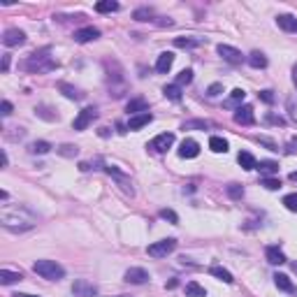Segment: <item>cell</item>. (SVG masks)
<instances>
[{
    "mask_svg": "<svg viewBox=\"0 0 297 297\" xmlns=\"http://www.w3.org/2000/svg\"><path fill=\"white\" fill-rule=\"evenodd\" d=\"M0 223L9 232H28L37 225V216L26 207L19 204H2L0 209Z\"/></svg>",
    "mask_w": 297,
    "mask_h": 297,
    "instance_id": "cell-1",
    "label": "cell"
},
{
    "mask_svg": "<svg viewBox=\"0 0 297 297\" xmlns=\"http://www.w3.org/2000/svg\"><path fill=\"white\" fill-rule=\"evenodd\" d=\"M49 53H51V49H49V47H47V49H42V51L30 53V56H28V61L24 63V70L37 72V74H47V72L56 70V68H58V63L53 61Z\"/></svg>",
    "mask_w": 297,
    "mask_h": 297,
    "instance_id": "cell-2",
    "label": "cell"
},
{
    "mask_svg": "<svg viewBox=\"0 0 297 297\" xmlns=\"http://www.w3.org/2000/svg\"><path fill=\"white\" fill-rule=\"evenodd\" d=\"M33 272L40 274V276L47 281H61L63 276H65V270H63L56 260H37L35 265H33Z\"/></svg>",
    "mask_w": 297,
    "mask_h": 297,
    "instance_id": "cell-3",
    "label": "cell"
},
{
    "mask_svg": "<svg viewBox=\"0 0 297 297\" xmlns=\"http://www.w3.org/2000/svg\"><path fill=\"white\" fill-rule=\"evenodd\" d=\"M176 248V239L167 237V239H160V242H153V244L147 248V253L151 258H167L170 253H174Z\"/></svg>",
    "mask_w": 297,
    "mask_h": 297,
    "instance_id": "cell-4",
    "label": "cell"
},
{
    "mask_svg": "<svg viewBox=\"0 0 297 297\" xmlns=\"http://www.w3.org/2000/svg\"><path fill=\"white\" fill-rule=\"evenodd\" d=\"M172 144H174V132H163V135H158V137H153V140L148 142L147 148L156 151V153H165Z\"/></svg>",
    "mask_w": 297,
    "mask_h": 297,
    "instance_id": "cell-5",
    "label": "cell"
},
{
    "mask_svg": "<svg viewBox=\"0 0 297 297\" xmlns=\"http://www.w3.org/2000/svg\"><path fill=\"white\" fill-rule=\"evenodd\" d=\"M98 116V112H96V107H84L81 112H79V116L74 119V123H72V128L74 130H86L88 125L93 123V119Z\"/></svg>",
    "mask_w": 297,
    "mask_h": 297,
    "instance_id": "cell-6",
    "label": "cell"
},
{
    "mask_svg": "<svg viewBox=\"0 0 297 297\" xmlns=\"http://www.w3.org/2000/svg\"><path fill=\"white\" fill-rule=\"evenodd\" d=\"M72 295L74 297H96L98 295V288L86 279H77L72 283Z\"/></svg>",
    "mask_w": 297,
    "mask_h": 297,
    "instance_id": "cell-7",
    "label": "cell"
},
{
    "mask_svg": "<svg viewBox=\"0 0 297 297\" xmlns=\"http://www.w3.org/2000/svg\"><path fill=\"white\" fill-rule=\"evenodd\" d=\"M24 42H26V33L19 30V28H7L2 33V44L5 47H21Z\"/></svg>",
    "mask_w": 297,
    "mask_h": 297,
    "instance_id": "cell-8",
    "label": "cell"
},
{
    "mask_svg": "<svg viewBox=\"0 0 297 297\" xmlns=\"http://www.w3.org/2000/svg\"><path fill=\"white\" fill-rule=\"evenodd\" d=\"M219 53L223 56V61L232 63V65L244 61V53L239 51V49H235V47H230V44H219Z\"/></svg>",
    "mask_w": 297,
    "mask_h": 297,
    "instance_id": "cell-9",
    "label": "cell"
},
{
    "mask_svg": "<svg viewBox=\"0 0 297 297\" xmlns=\"http://www.w3.org/2000/svg\"><path fill=\"white\" fill-rule=\"evenodd\" d=\"M235 121H237V123H242V125H253V123H255L253 107H251V105H242V107H237V112H235Z\"/></svg>",
    "mask_w": 297,
    "mask_h": 297,
    "instance_id": "cell-10",
    "label": "cell"
},
{
    "mask_svg": "<svg viewBox=\"0 0 297 297\" xmlns=\"http://www.w3.org/2000/svg\"><path fill=\"white\" fill-rule=\"evenodd\" d=\"M123 279L128 281V283H135V286H142V283H147L148 281V272L144 267H130V270L125 272V276Z\"/></svg>",
    "mask_w": 297,
    "mask_h": 297,
    "instance_id": "cell-11",
    "label": "cell"
},
{
    "mask_svg": "<svg viewBox=\"0 0 297 297\" xmlns=\"http://www.w3.org/2000/svg\"><path fill=\"white\" fill-rule=\"evenodd\" d=\"M100 37V30L93 26H86V28H79V30H74V42L79 44H86V42H93V40H98Z\"/></svg>",
    "mask_w": 297,
    "mask_h": 297,
    "instance_id": "cell-12",
    "label": "cell"
},
{
    "mask_svg": "<svg viewBox=\"0 0 297 297\" xmlns=\"http://www.w3.org/2000/svg\"><path fill=\"white\" fill-rule=\"evenodd\" d=\"M105 172H107V174H109V176H114V179H116V181H119V186H121L123 191L128 193V195H132V193H135V191H132V184H130V179H128V176L123 174L121 170H116V167H105Z\"/></svg>",
    "mask_w": 297,
    "mask_h": 297,
    "instance_id": "cell-13",
    "label": "cell"
},
{
    "mask_svg": "<svg viewBox=\"0 0 297 297\" xmlns=\"http://www.w3.org/2000/svg\"><path fill=\"white\" fill-rule=\"evenodd\" d=\"M151 121H153V114H151V112L135 114V116H130V121H128V130H140V128L148 125Z\"/></svg>",
    "mask_w": 297,
    "mask_h": 297,
    "instance_id": "cell-14",
    "label": "cell"
},
{
    "mask_svg": "<svg viewBox=\"0 0 297 297\" xmlns=\"http://www.w3.org/2000/svg\"><path fill=\"white\" fill-rule=\"evenodd\" d=\"M179 156L181 158H195L200 156V144L195 140H184L181 147H179Z\"/></svg>",
    "mask_w": 297,
    "mask_h": 297,
    "instance_id": "cell-15",
    "label": "cell"
},
{
    "mask_svg": "<svg viewBox=\"0 0 297 297\" xmlns=\"http://www.w3.org/2000/svg\"><path fill=\"white\" fill-rule=\"evenodd\" d=\"M172 63H174V53H172V51H163L160 56H158V61H156V72L167 74L170 68H172Z\"/></svg>",
    "mask_w": 297,
    "mask_h": 297,
    "instance_id": "cell-16",
    "label": "cell"
},
{
    "mask_svg": "<svg viewBox=\"0 0 297 297\" xmlns=\"http://www.w3.org/2000/svg\"><path fill=\"white\" fill-rule=\"evenodd\" d=\"M125 112L130 114V116H135V114H144V112H148V102L144 100V98H132L130 102L125 105Z\"/></svg>",
    "mask_w": 297,
    "mask_h": 297,
    "instance_id": "cell-17",
    "label": "cell"
},
{
    "mask_svg": "<svg viewBox=\"0 0 297 297\" xmlns=\"http://www.w3.org/2000/svg\"><path fill=\"white\" fill-rule=\"evenodd\" d=\"M276 24H279L281 30H286V33H297V19L293 14H279L276 17Z\"/></svg>",
    "mask_w": 297,
    "mask_h": 297,
    "instance_id": "cell-18",
    "label": "cell"
},
{
    "mask_svg": "<svg viewBox=\"0 0 297 297\" xmlns=\"http://www.w3.org/2000/svg\"><path fill=\"white\" fill-rule=\"evenodd\" d=\"M255 170L262 174V179L265 176H274V174H279V163H274V160H260L255 165Z\"/></svg>",
    "mask_w": 297,
    "mask_h": 297,
    "instance_id": "cell-19",
    "label": "cell"
},
{
    "mask_svg": "<svg viewBox=\"0 0 297 297\" xmlns=\"http://www.w3.org/2000/svg\"><path fill=\"white\" fill-rule=\"evenodd\" d=\"M265 255H267V262L270 265H283L286 262V255H283V251H281L279 246H267Z\"/></svg>",
    "mask_w": 297,
    "mask_h": 297,
    "instance_id": "cell-20",
    "label": "cell"
},
{
    "mask_svg": "<svg viewBox=\"0 0 297 297\" xmlns=\"http://www.w3.org/2000/svg\"><path fill=\"white\" fill-rule=\"evenodd\" d=\"M204 42L202 37H174V47L176 49H195Z\"/></svg>",
    "mask_w": 297,
    "mask_h": 297,
    "instance_id": "cell-21",
    "label": "cell"
},
{
    "mask_svg": "<svg viewBox=\"0 0 297 297\" xmlns=\"http://www.w3.org/2000/svg\"><path fill=\"white\" fill-rule=\"evenodd\" d=\"M209 274H211V276H216L219 281H223V283H227V286H230V283H235V276H232L225 267H221V265H214V267L209 270Z\"/></svg>",
    "mask_w": 297,
    "mask_h": 297,
    "instance_id": "cell-22",
    "label": "cell"
},
{
    "mask_svg": "<svg viewBox=\"0 0 297 297\" xmlns=\"http://www.w3.org/2000/svg\"><path fill=\"white\" fill-rule=\"evenodd\" d=\"M21 272H12V270H0V283L2 286H12V283H17L21 281Z\"/></svg>",
    "mask_w": 297,
    "mask_h": 297,
    "instance_id": "cell-23",
    "label": "cell"
},
{
    "mask_svg": "<svg viewBox=\"0 0 297 297\" xmlns=\"http://www.w3.org/2000/svg\"><path fill=\"white\" fill-rule=\"evenodd\" d=\"M58 91H61L65 98H70V100H81V98H84V93H81L79 88L70 86V84H65V81H61V84H58Z\"/></svg>",
    "mask_w": 297,
    "mask_h": 297,
    "instance_id": "cell-24",
    "label": "cell"
},
{
    "mask_svg": "<svg viewBox=\"0 0 297 297\" xmlns=\"http://www.w3.org/2000/svg\"><path fill=\"white\" fill-rule=\"evenodd\" d=\"M248 65L255 68V70L267 68V58H265V53H262V51H251V53H248Z\"/></svg>",
    "mask_w": 297,
    "mask_h": 297,
    "instance_id": "cell-25",
    "label": "cell"
},
{
    "mask_svg": "<svg viewBox=\"0 0 297 297\" xmlns=\"http://www.w3.org/2000/svg\"><path fill=\"white\" fill-rule=\"evenodd\" d=\"M274 283H276V288L283 290V293H295V286H293V281H290L286 274H276V276H274Z\"/></svg>",
    "mask_w": 297,
    "mask_h": 297,
    "instance_id": "cell-26",
    "label": "cell"
},
{
    "mask_svg": "<svg viewBox=\"0 0 297 297\" xmlns=\"http://www.w3.org/2000/svg\"><path fill=\"white\" fill-rule=\"evenodd\" d=\"M186 297H207V290L202 288L200 283L188 281V283H186Z\"/></svg>",
    "mask_w": 297,
    "mask_h": 297,
    "instance_id": "cell-27",
    "label": "cell"
},
{
    "mask_svg": "<svg viewBox=\"0 0 297 297\" xmlns=\"http://www.w3.org/2000/svg\"><path fill=\"white\" fill-rule=\"evenodd\" d=\"M209 148L214 151V153H225L227 151V140H223V137H219V135H214L209 140Z\"/></svg>",
    "mask_w": 297,
    "mask_h": 297,
    "instance_id": "cell-28",
    "label": "cell"
},
{
    "mask_svg": "<svg viewBox=\"0 0 297 297\" xmlns=\"http://www.w3.org/2000/svg\"><path fill=\"white\" fill-rule=\"evenodd\" d=\"M132 19H135V21H156V19H153V9L151 7H137L135 12H132Z\"/></svg>",
    "mask_w": 297,
    "mask_h": 297,
    "instance_id": "cell-29",
    "label": "cell"
},
{
    "mask_svg": "<svg viewBox=\"0 0 297 297\" xmlns=\"http://www.w3.org/2000/svg\"><path fill=\"white\" fill-rule=\"evenodd\" d=\"M96 12L100 14H107V12H119V2H114V0H100L96 5Z\"/></svg>",
    "mask_w": 297,
    "mask_h": 297,
    "instance_id": "cell-30",
    "label": "cell"
},
{
    "mask_svg": "<svg viewBox=\"0 0 297 297\" xmlns=\"http://www.w3.org/2000/svg\"><path fill=\"white\" fill-rule=\"evenodd\" d=\"M237 160H239V165L244 167V170H255V165H258V163H255V158L251 156V153H248V151H242V153H239V158H237Z\"/></svg>",
    "mask_w": 297,
    "mask_h": 297,
    "instance_id": "cell-31",
    "label": "cell"
},
{
    "mask_svg": "<svg viewBox=\"0 0 297 297\" xmlns=\"http://www.w3.org/2000/svg\"><path fill=\"white\" fill-rule=\"evenodd\" d=\"M244 98H246V91H242V88H235L232 93H230V100L225 102V107H235L239 105V102H244ZM242 107V105H239Z\"/></svg>",
    "mask_w": 297,
    "mask_h": 297,
    "instance_id": "cell-32",
    "label": "cell"
},
{
    "mask_svg": "<svg viewBox=\"0 0 297 297\" xmlns=\"http://www.w3.org/2000/svg\"><path fill=\"white\" fill-rule=\"evenodd\" d=\"M163 93H165V98L174 100V102H179V100H181V86H176V84H170V86H165V88H163Z\"/></svg>",
    "mask_w": 297,
    "mask_h": 297,
    "instance_id": "cell-33",
    "label": "cell"
},
{
    "mask_svg": "<svg viewBox=\"0 0 297 297\" xmlns=\"http://www.w3.org/2000/svg\"><path fill=\"white\" fill-rule=\"evenodd\" d=\"M49 151H51V144H49V142H44V140L33 142V144H30V153H40V156H44V153H49Z\"/></svg>",
    "mask_w": 297,
    "mask_h": 297,
    "instance_id": "cell-34",
    "label": "cell"
},
{
    "mask_svg": "<svg viewBox=\"0 0 297 297\" xmlns=\"http://www.w3.org/2000/svg\"><path fill=\"white\" fill-rule=\"evenodd\" d=\"M193 81V70L188 68V70H181L179 74H176V86H188Z\"/></svg>",
    "mask_w": 297,
    "mask_h": 297,
    "instance_id": "cell-35",
    "label": "cell"
},
{
    "mask_svg": "<svg viewBox=\"0 0 297 297\" xmlns=\"http://www.w3.org/2000/svg\"><path fill=\"white\" fill-rule=\"evenodd\" d=\"M286 109H288L290 119L297 123V93L295 96H288V100H286Z\"/></svg>",
    "mask_w": 297,
    "mask_h": 297,
    "instance_id": "cell-36",
    "label": "cell"
},
{
    "mask_svg": "<svg viewBox=\"0 0 297 297\" xmlns=\"http://www.w3.org/2000/svg\"><path fill=\"white\" fill-rule=\"evenodd\" d=\"M260 184L267 188V191H279L281 188V181L276 179V176H265V179H260Z\"/></svg>",
    "mask_w": 297,
    "mask_h": 297,
    "instance_id": "cell-37",
    "label": "cell"
},
{
    "mask_svg": "<svg viewBox=\"0 0 297 297\" xmlns=\"http://www.w3.org/2000/svg\"><path fill=\"white\" fill-rule=\"evenodd\" d=\"M227 195H230L232 200H242V198H244V188L239 184H230L227 186Z\"/></svg>",
    "mask_w": 297,
    "mask_h": 297,
    "instance_id": "cell-38",
    "label": "cell"
},
{
    "mask_svg": "<svg viewBox=\"0 0 297 297\" xmlns=\"http://www.w3.org/2000/svg\"><path fill=\"white\" fill-rule=\"evenodd\" d=\"M56 151H58L61 156H65V158H74V156L79 153V148H77V147H72V144H63V147H58Z\"/></svg>",
    "mask_w": 297,
    "mask_h": 297,
    "instance_id": "cell-39",
    "label": "cell"
},
{
    "mask_svg": "<svg viewBox=\"0 0 297 297\" xmlns=\"http://www.w3.org/2000/svg\"><path fill=\"white\" fill-rule=\"evenodd\" d=\"M283 204H286L288 211H297V193H288V195L283 198Z\"/></svg>",
    "mask_w": 297,
    "mask_h": 297,
    "instance_id": "cell-40",
    "label": "cell"
},
{
    "mask_svg": "<svg viewBox=\"0 0 297 297\" xmlns=\"http://www.w3.org/2000/svg\"><path fill=\"white\" fill-rule=\"evenodd\" d=\"M181 128H184V130H193V128H198V130H204V128H209V121H186Z\"/></svg>",
    "mask_w": 297,
    "mask_h": 297,
    "instance_id": "cell-41",
    "label": "cell"
},
{
    "mask_svg": "<svg viewBox=\"0 0 297 297\" xmlns=\"http://www.w3.org/2000/svg\"><path fill=\"white\" fill-rule=\"evenodd\" d=\"M160 219L170 221V223H179V216H176L172 209H160Z\"/></svg>",
    "mask_w": 297,
    "mask_h": 297,
    "instance_id": "cell-42",
    "label": "cell"
},
{
    "mask_svg": "<svg viewBox=\"0 0 297 297\" xmlns=\"http://www.w3.org/2000/svg\"><path fill=\"white\" fill-rule=\"evenodd\" d=\"M267 123H274V125H286V119H283V116H276V114H267Z\"/></svg>",
    "mask_w": 297,
    "mask_h": 297,
    "instance_id": "cell-43",
    "label": "cell"
},
{
    "mask_svg": "<svg viewBox=\"0 0 297 297\" xmlns=\"http://www.w3.org/2000/svg\"><path fill=\"white\" fill-rule=\"evenodd\" d=\"M221 91H223V84H211V86L207 88V96H209V98H216Z\"/></svg>",
    "mask_w": 297,
    "mask_h": 297,
    "instance_id": "cell-44",
    "label": "cell"
},
{
    "mask_svg": "<svg viewBox=\"0 0 297 297\" xmlns=\"http://www.w3.org/2000/svg\"><path fill=\"white\" fill-rule=\"evenodd\" d=\"M260 100H262V102H267V105H272V102H274V96H272L270 88H267V91H260Z\"/></svg>",
    "mask_w": 297,
    "mask_h": 297,
    "instance_id": "cell-45",
    "label": "cell"
},
{
    "mask_svg": "<svg viewBox=\"0 0 297 297\" xmlns=\"http://www.w3.org/2000/svg\"><path fill=\"white\" fill-rule=\"evenodd\" d=\"M0 109H2V116H9V114H12V102H9V100H2V105H0Z\"/></svg>",
    "mask_w": 297,
    "mask_h": 297,
    "instance_id": "cell-46",
    "label": "cell"
},
{
    "mask_svg": "<svg viewBox=\"0 0 297 297\" xmlns=\"http://www.w3.org/2000/svg\"><path fill=\"white\" fill-rule=\"evenodd\" d=\"M9 70V53H5L2 56V72H7Z\"/></svg>",
    "mask_w": 297,
    "mask_h": 297,
    "instance_id": "cell-47",
    "label": "cell"
},
{
    "mask_svg": "<svg viewBox=\"0 0 297 297\" xmlns=\"http://www.w3.org/2000/svg\"><path fill=\"white\" fill-rule=\"evenodd\" d=\"M295 147H297V137H293V140L288 142V151H295Z\"/></svg>",
    "mask_w": 297,
    "mask_h": 297,
    "instance_id": "cell-48",
    "label": "cell"
},
{
    "mask_svg": "<svg viewBox=\"0 0 297 297\" xmlns=\"http://www.w3.org/2000/svg\"><path fill=\"white\" fill-rule=\"evenodd\" d=\"M9 165V158H7V153L2 151V167H7Z\"/></svg>",
    "mask_w": 297,
    "mask_h": 297,
    "instance_id": "cell-49",
    "label": "cell"
},
{
    "mask_svg": "<svg viewBox=\"0 0 297 297\" xmlns=\"http://www.w3.org/2000/svg\"><path fill=\"white\" fill-rule=\"evenodd\" d=\"M293 84H295V88H297V65L293 68Z\"/></svg>",
    "mask_w": 297,
    "mask_h": 297,
    "instance_id": "cell-50",
    "label": "cell"
},
{
    "mask_svg": "<svg viewBox=\"0 0 297 297\" xmlns=\"http://www.w3.org/2000/svg\"><path fill=\"white\" fill-rule=\"evenodd\" d=\"M12 297H37V295H28V293H17V295H12Z\"/></svg>",
    "mask_w": 297,
    "mask_h": 297,
    "instance_id": "cell-51",
    "label": "cell"
},
{
    "mask_svg": "<svg viewBox=\"0 0 297 297\" xmlns=\"http://www.w3.org/2000/svg\"><path fill=\"white\" fill-rule=\"evenodd\" d=\"M290 179H293V181H297V172H290Z\"/></svg>",
    "mask_w": 297,
    "mask_h": 297,
    "instance_id": "cell-52",
    "label": "cell"
},
{
    "mask_svg": "<svg viewBox=\"0 0 297 297\" xmlns=\"http://www.w3.org/2000/svg\"><path fill=\"white\" fill-rule=\"evenodd\" d=\"M293 272H295V274H297V262H293Z\"/></svg>",
    "mask_w": 297,
    "mask_h": 297,
    "instance_id": "cell-53",
    "label": "cell"
},
{
    "mask_svg": "<svg viewBox=\"0 0 297 297\" xmlns=\"http://www.w3.org/2000/svg\"><path fill=\"white\" fill-rule=\"evenodd\" d=\"M119 297H128V295H119Z\"/></svg>",
    "mask_w": 297,
    "mask_h": 297,
    "instance_id": "cell-54",
    "label": "cell"
}]
</instances>
